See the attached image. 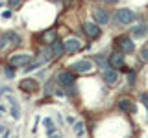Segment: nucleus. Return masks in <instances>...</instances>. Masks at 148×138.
<instances>
[{"mask_svg":"<svg viewBox=\"0 0 148 138\" xmlns=\"http://www.w3.org/2000/svg\"><path fill=\"white\" fill-rule=\"evenodd\" d=\"M6 35H8V41H9V44L11 46H21V37H18L17 31H6Z\"/></svg>","mask_w":148,"mask_h":138,"instance_id":"16","label":"nucleus"},{"mask_svg":"<svg viewBox=\"0 0 148 138\" xmlns=\"http://www.w3.org/2000/svg\"><path fill=\"white\" fill-rule=\"evenodd\" d=\"M141 101L146 105V109H148V94H146V92H143V94H141Z\"/></svg>","mask_w":148,"mask_h":138,"instance_id":"24","label":"nucleus"},{"mask_svg":"<svg viewBox=\"0 0 148 138\" xmlns=\"http://www.w3.org/2000/svg\"><path fill=\"white\" fill-rule=\"evenodd\" d=\"M141 57H143V59H145V61L148 63V46H145V48L141 50Z\"/></svg>","mask_w":148,"mask_h":138,"instance_id":"22","label":"nucleus"},{"mask_svg":"<svg viewBox=\"0 0 148 138\" xmlns=\"http://www.w3.org/2000/svg\"><path fill=\"white\" fill-rule=\"evenodd\" d=\"M128 83H130V85L135 83V72H128Z\"/></svg>","mask_w":148,"mask_h":138,"instance_id":"23","label":"nucleus"},{"mask_svg":"<svg viewBox=\"0 0 148 138\" xmlns=\"http://www.w3.org/2000/svg\"><path fill=\"white\" fill-rule=\"evenodd\" d=\"M74 74H76L74 70H61L58 76H56V81H58L61 87L67 89V87L74 85V81H76V76H74Z\"/></svg>","mask_w":148,"mask_h":138,"instance_id":"5","label":"nucleus"},{"mask_svg":"<svg viewBox=\"0 0 148 138\" xmlns=\"http://www.w3.org/2000/svg\"><path fill=\"white\" fill-rule=\"evenodd\" d=\"M65 50H67V53H76L82 50V43L78 39H74V37H71V39L65 41Z\"/></svg>","mask_w":148,"mask_h":138,"instance_id":"14","label":"nucleus"},{"mask_svg":"<svg viewBox=\"0 0 148 138\" xmlns=\"http://www.w3.org/2000/svg\"><path fill=\"white\" fill-rule=\"evenodd\" d=\"M9 103H11V116L15 118V120H18V116H21V109H18V103L11 98V96H9Z\"/></svg>","mask_w":148,"mask_h":138,"instance_id":"17","label":"nucleus"},{"mask_svg":"<svg viewBox=\"0 0 148 138\" xmlns=\"http://www.w3.org/2000/svg\"><path fill=\"white\" fill-rule=\"evenodd\" d=\"M109 66H113V68H117V70H120V68H124V52H120V50H115L113 53L109 55Z\"/></svg>","mask_w":148,"mask_h":138,"instance_id":"7","label":"nucleus"},{"mask_svg":"<svg viewBox=\"0 0 148 138\" xmlns=\"http://www.w3.org/2000/svg\"><path fill=\"white\" fill-rule=\"evenodd\" d=\"M18 89H21L22 92H37L39 90V83H37L34 77H26V79H22L21 83H18Z\"/></svg>","mask_w":148,"mask_h":138,"instance_id":"9","label":"nucleus"},{"mask_svg":"<svg viewBox=\"0 0 148 138\" xmlns=\"http://www.w3.org/2000/svg\"><path fill=\"white\" fill-rule=\"evenodd\" d=\"M71 68L78 74H89L92 70V61H87V59H82V61H76L71 64Z\"/></svg>","mask_w":148,"mask_h":138,"instance_id":"8","label":"nucleus"},{"mask_svg":"<svg viewBox=\"0 0 148 138\" xmlns=\"http://www.w3.org/2000/svg\"><path fill=\"white\" fill-rule=\"evenodd\" d=\"M8 6L9 7H18L21 6V0H8Z\"/></svg>","mask_w":148,"mask_h":138,"instance_id":"21","label":"nucleus"},{"mask_svg":"<svg viewBox=\"0 0 148 138\" xmlns=\"http://www.w3.org/2000/svg\"><path fill=\"white\" fill-rule=\"evenodd\" d=\"M102 79H104V83H106V85H109V87L117 85V83H119V72H117V68H113V66L102 68Z\"/></svg>","mask_w":148,"mask_h":138,"instance_id":"4","label":"nucleus"},{"mask_svg":"<svg viewBox=\"0 0 148 138\" xmlns=\"http://www.w3.org/2000/svg\"><path fill=\"white\" fill-rule=\"evenodd\" d=\"M4 74H6L8 79H11V77H15V68H13L11 64H8V66L4 68Z\"/></svg>","mask_w":148,"mask_h":138,"instance_id":"18","label":"nucleus"},{"mask_svg":"<svg viewBox=\"0 0 148 138\" xmlns=\"http://www.w3.org/2000/svg\"><path fill=\"white\" fill-rule=\"evenodd\" d=\"M74 131H76V135H78V136H82V135H83V123H82V122L74 123Z\"/></svg>","mask_w":148,"mask_h":138,"instance_id":"20","label":"nucleus"},{"mask_svg":"<svg viewBox=\"0 0 148 138\" xmlns=\"http://www.w3.org/2000/svg\"><path fill=\"white\" fill-rule=\"evenodd\" d=\"M82 30H83V33H85L89 39H98V37L102 35V30H100V24L98 22H83L82 24Z\"/></svg>","mask_w":148,"mask_h":138,"instance_id":"6","label":"nucleus"},{"mask_svg":"<svg viewBox=\"0 0 148 138\" xmlns=\"http://www.w3.org/2000/svg\"><path fill=\"white\" fill-rule=\"evenodd\" d=\"M146 31H148V24H145V22H141V24H137L135 28H132V33L133 37H137V39H141V37H145L146 35Z\"/></svg>","mask_w":148,"mask_h":138,"instance_id":"15","label":"nucleus"},{"mask_svg":"<svg viewBox=\"0 0 148 138\" xmlns=\"http://www.w3.org/2000/svg\"><path fill=\"white\" fill-rule=\"evenodd\" d=\"M8 35L6 33H0V52H2V50H6V46H8Z\"/></svg>","mask_w":148,"mask_h":138,"instance_id":"19","label":"nucleus"},{"mask_svg":"<svg viewBox=\"0 0 148 138\" xmlns=\"http://www.w3.org/2000/svg\"><path fill=\"white\" fill-rule=\"evenodd\" d=\"M115 20H117V24H120V26H128V24H133V22L137 20V15L132 9L122 7V9H117V11H115Z\"/></svg>","mask_w":148,"mask_h":138,"instance_id":"1","label":"nucleus"},{"mask_svg":"<svg viewBox=\"0 0 148 138\" xmlns=\"http://www.w3.org/2000/svg\"><path fill=\"white\" fill-rule=\"evenodd\" d=\"M50 50H52V57L54 59H59L63 53H67V50H65V43H61V41H54V43L50 44Z\"/></svg>","mask_w":148,"mask_h":138,"instance_id":"13","label":"nucleus"},{"mask_svg":"<svg viewBox=\"0 0 148 138\" xmlns=\"http://www.w3.org/2000/svg\"><path fill=\"white\" fill-rule=\"evenodd\" d=\"M115 46L120 50V52L124 53H133V50H135V44H133V41L130 39L128 35H120L115 39Z\"/></svg>","mask_w":148,"mask_h":138,"instance_id":"3","label":"nucleus"},{"mask_svg":"<svg viewBox=\"0 0 148 138\" xmlns=\"http://www.w3.org/2000/svg\"><path fill=\"white\" fill-rule=\"evenodd\" d=\"M39 41L43 44H48L50 46L54 41H58V31H56L54 28H52V30H46V31H43V33H39Z\"/></svg>","mask_w":148,"mask_h":138,"instance_id":"12","label":"nucleus"},{"mask_svg":"<svg viewBox=\"0 0 148 138\" xmlns=\"http://www.w3.org/2000/svg\"><path fill=\"white\" fill-rule=\"evenodd\" d=\"M117 107H119L120 110H124V112H130V114H135V112H137V105L133 103L130 98H119Z\"/></svg>","mask_w":148,"mask_h":138,"instance_id":"10","label":"nucleus"},{"mask_svg":"<svg viewBox=\"0 0 148 138\" xmlns=\"http://www.w3.org/2000/svg\"><path fill=\"white\" fill-rule=\"evenodd\" d=\"M92 18H95V22H98V24H108L109 22V13L108 9H102V7H95L92 9Z\"/></svg>","mask_w":148,"mask_h":138,"instance_id":"11","label":"nucleus"},{"mask_svg":"<svg viewBox=\"0 0 148 138\" xmlns=\"http://www.w3.org/2000/svg\"><path fill=\"white\" fill-rule=\"evenodd\" d=\"M32 61H34V59H32L30 53H13V55H9L8 64H11L13 68H24V66H28V63H32Z\"/></svg>","mask_w":148,"mask_h":138,"instance_id":"2","label":"nucleus"}]
</instances>
